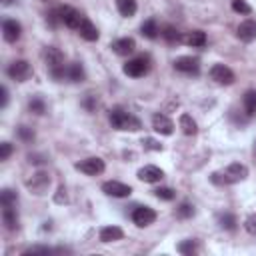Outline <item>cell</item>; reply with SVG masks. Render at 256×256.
Returning <instances> with one entry per match:
<instances>
[{
  "label": "cell",
  "mask_w": 256,
  "mask_h": 256,
  "mask_svg": "<svg viewBox=\"0 0 256 256\" xmlns=\"http://www.w3.org/2000/svg\"><path fill=\"white\" fill-rule=\"evenodd\" d=\"M42 58H44V62H46V68H48L50 76H52L54 80H64L68 66H64V56H62V52H60L58 48H54V46H46L44 52H42Z\"/></svg>",
  "instance_id": "6da1fadb"
},
{
  "label": "cell",
  "mask_w": 256,
  "mask_h": 256,
  "mask_svg": "<svg viewBox=\"0 0 256 256\" xmlns=\"http://www.w3.org/2000/svg\"><path fill=\"white\" fill-rule=\"evenodd\" d=\"M108 120H110L112 128H116V130H130V132H136V130L142 128L140 120H138L134 114H130V112H126L124 108H120V106L110 110Z\"/></svg>",
  "instance_id": "7a4b0ae2"
},
{
  "label": "cell",
  "mask_w": 256,
  "mask_h": 256,
  "mask_svg": "<svg viewBox=\"0 0 256 256\" xmlns=\"http://www.w3.org/2000/svg\"><path fill=\"white\" fill-rule=\"evenodd\" d=\"M56 12H58V18H60V22L64 24V26H68V28H74V30H78L80 28V24H82V14L76 10V8H72V6H58L56 8Z\"/></svg>",
  "instance_id": "3957f363"
},
{
  "label": "cell",
  "mask_w": 256,
  "mask_h": 256,
  "mask_svg": "<svg viewBox=\"0 0 256 256\" xmlns=\"http://www.w3.org/2000/svg\"><path fill=\"white\" fill-rule=\"evenodd\" d=\"M8 76L16 82H26L30 76H32V66L28 60H14L10 66H8Z\"/></svg>",
  "instance_id": "277c9868"
},
{
  "label": "cell",
  "mask_w": 256,
  "mask_h": 256,
  "mask_svg": "<svg viewBox=\"0 0 256 256\" xmlns=\"http://www.w3.org/2000/svg\"><path fill=\"white\" fill-rule=\"evenodd\" d=\"M148 68H150V64H148V58L146 56H136V58H132V60H128L126 64H124V74L126 76H132V78H140V76H144L146 72H148Z\"/></svg>",
  "instance_id": "5b68a950"
},
{
  "label": "cell",
  "mask_w": 256,
  "mask_h": 256,
  "mask_svg": "<svg viewBox=\"0 0 256 256\" xmlns=\"http://www.w3.org/2000/svg\"><path fill=\"white\" fill-rule=\"evenodd\" d=\"M248 176V168L244 166V164H240V162H232L226 170H224V174H222V184H234V182H240V180H244Z\"/></svg>",
  "instance_id": "8992f818"
},
{
  "label": "cell",
  "mask_w": 256,
  "mask_h": 256,
  "mask_svg": "<svg viewBox=\"0 0 256 256\" xmlns=\"http://www.w3.org/2000/svg\"><path fill=\"white\" fill-rule=\"evenodd\" d=\"M48 186H50V174H46V172H36V174H32V178L26 180V188L38 196L44 194L48 190Z\"/></svg>",
  "instance_id": "52a82bcc"
},
{
  "label": "cell",
  "mask_w": 256,
  "mask_h": 256,
  "mask_svg": "<svg viewBox=\"0 0 256 256\" xmlns=\"http://www.w3.org/2000/svg\"><path fill=\"white\" fill-rule=\"evenodd\" d=\"M210 78L216 82V84H222V86H230L236 78H234V72L228 68V66H224V64H214L212 68H210Z\"/></svg>",
  "instance_id": "ba28073f"
},
{
  "label": "cell",
  "mask_w": 256,
  "mask_h": 256,
  "mask_svg": "<svg viewBox=\"0 0 256 256\" xmlns=\"http://www.w3.org/2000/svg\"><path fill=\"white\" fill-rule=\"evenodd\" d=\"M104 168H106L104 160L102 158H96V156L86 158V160H82V162L76 164V170H80V172H84L88 176H98V174L104 172Z\"/></svg>",
  "instance_id": "9c48e42d"
},
{
  "label": "cell",
  "mask_w": 256,
  "mask_h": 256,
  "mask_svg": "<svg viewBox=\"0 0 256 256\" xmlns=\"http://www.w3.org/2000/svg\"><path fill=\"white\" fill-rule=\"evenodd\" d=\"M102 192L112 196V198H126L132 194V188L124 182H118V180H108L102 184Z\"/></svg>",
  "instance_id": "30bf717a"
},
{
  "label": "cell",
  "mask_w": 256,
  "mask_h": 256,
  "mask_svg": "<svg viewBox=\"0 0 256 256\" xmlns=\"http://www.w3.org/2000/svg\"><path fill=\"white\" fill-rule=\"evenodd\" d=\"M156 220V212L150 208V206H138V208H134V212H132V222L136 224V226H148V224H152Z\"/></svg>",
  "instance_id": "8fae6325"
},
{
  "label": "cell",
  "mask_w": 256,
  "mask_h": 256,
  "mask_svg": "<svg viewBox=\"0 0 256 256\" xmlns=\"http://www.w3.org/2000/svg\"><path fill=\"white\" fill-rule=\"evenodd\" d=\"M2 36H4V40L6 42H16L20 36H22V26H20V22H16V20H12V18H6L4 22H2Z\"/></svg>",
  "instance_id": "7c38bea8"
},
{
  "label": "cell",
  "mask_w": 256,
  "mask_h": 256,
  "mask_svg": "<svg viewBox=\"0 0 256 256\" xmlns=\"http://www.w3.org/2000/svg\"><path fill=\"white\" fill-rule=\"evenodd\" d=\"M174 68L178 72H184V74H198L200 72V60L194 56H180L174 62Z\"/></svg>",
  "instance_id": "4fadbf2b"
},
{
  "label": "cell",
  "mask_w": 256,
  "mask_h": 256,
  "mask_svg": "<svg viewBox=\"0 0 256 256\" xmlns=\"http://www.w3.org/2000/svg\"><path fill=\"white\" fill-rule=\"evenodd\" d=\"M152 128H154V132H158V134H164V136H170L172 132H174V122L166 116V114H154L152 116Z\"/></svg>",
  "instance_id": "5bb4252c"
},
{
  "label": "cell",
  "mask_w": 256,
  "mask_h": 256,
  "mask_svg": "<svg viewBox=\"0 0 256 256\" xmlns=\"http://www.w3.org/2000/svg\"><path fill=\"white\" fill-rule=\"evenodd\" d=\"M138 178H140L142 182L154 184V182H160V180L164 178V172H162L158 166L148 164V166H144V168H140V170H138Z\"/></svg>",
  "instance_id": "9a60e30c"
},
{
  "label": "cell",
  "mask_w": 256,
  "mask_h": 256,
  "mask_svg": "<svg viewBox=\"0 0 256 256\" xmlns=\"http://www.w3.org/2000/svg\"><path fill=\"white\" fill-rule=\"evenodd\" d=\"M118 56H128V54H132L134 50H136V42H134V38H118V40H114L112 42V46H110Z\"/></svg>",
  "instance_id": "2e32d148"
},
{
  "label": "cell",
  "mask_w": 256,
  "mask_h": 256,
  "mask_svg": "<svg viewBox=\"0 0 256 256\" xmlns=\"http://www.w3.org/2000/svg\"><path fill=\"white\" fill-rule=\"evenodd\" d=\"M2 220H4V226H6L8 230H16V228H18L16 204H2Z\"/></svg>",
  "instance_id": "e0dca14e"
},
{
  "label": "cell",
  "mask_w": 256,
  "mask_h": 256,
  "mask_svg": "<svg viewBox=\"0 0 256 256\" xmlns=\"http://www.w3.org/2000/svg\"><path fill=\"white\" fill-rule=\"evenodd\" d=\"M236 34H238V38H240L242 42H252V40H256V22H254V20H244V22L238 26Z\"/></svg>",
  "instance_id": "ac0fdd59"
},
{
  "label": "cell",
  "mask_w": 256,
  "mask_h": 256,
  "mask_svg": "<svg viewBox=\"0 0 256 256\" xmlns=\"http://www.w3.org/2000/svg\"><path fill=\"white\" fill-rule=\"evenodd\" d=\"M78 34H80L84 40H88V42H94V40H98V36H100L98 28H96L86 16L82 18V24H80V28H78Z\"/></svg>",
  "instance_id": "d6986e66"
},
{
  "label": "cell",
  "mask_w": 256,
  "mask_h": 256,
  "mask_svg": "<svg viewBox=\"0 0 256 256\" xmlns=\"http://www.w3.org/2000/svg\"><path fill=\"white\" fill-rule=\"evenodd\" d=\"M122 236H124V232H122V228H118V226H104V228L100 230V240H102V242L122 240Z\"/></svg>",
  "instance_id": "ffe728a7"
},
{
  "label": "cell",
  "mask_w": 256,
  "mask_h": 256,
  "mask_svg": "<svg viewBox=\"0 0 256 256\" xmlns=\"http://www.w3.org/2000/svg\"><path fill=\"white\" fill-rule=\"evenodd\" d=\"M84 76H86V74H84V68H82L80 62L68 64V68H66V78H68L70 82H82Z\"/></svg>",
  "instance_id": "44dd1931"
},
{
  "label": "cell",
  "mask_w": 256,
  "mask_h": 256,
  "mask_svg": "<svg viewBox=\"0 0 256 256\" xmlns=\"http://www.w3.org/2000/svg\"><path fill=\"white\" fill-rule=\"evenodd\" d=\"M162 38L168 42V44H178L180 40H182V34H180V30L176 28V26H172V24H166L164 28H162Z\"/></svg>",
  "instance_id": "7402d4cb"
},
{
  "label": "cell",
  "mask_w": 256,
  "mask_h": 256,
  "mask_svg": "<svg viewBox=\"0 0 256 256\" xmlns=\"http://www.w3.org/2000/svg\"><path fill=\"white\" fill-rule=\"evenodd\" d=\"M180 128H182V132L186 134V136H194L196 132H198V126H196V122H194V118L190 116V114H180Z\"/></svg>",
  "instance_id": "603a6c76"
},
{
  "label": "cell",
  "mask_w": 256,
  "mask_h": 256,
  "mask_svg": "<svg viewBox=\"0 0 256 256\" xmlns=\"http://www.w3.org/2000/svg\"><path fill=\"white\" fill-rule=\"evenodd\" d=\"M186 44L192 46V48H202L206 44V34L202 30H192L186 36Z\"/></svg>",
  "instance_id": "cb8c5ba5"
},
{
  "label": "cell",
  "mask_w": 256,
  "mask_h": 256,
  "mask_svg": "<svg viewBox=\"0 0 256 256\" xmlns=\"http://www.w3.org/2000/svg\"><path fill=\"white\" fill-rule=\"evenodd\" d=\"M116 6H118V12L122 16H126V18L134 16L136 14V8H138L136 0H116Z\"/></svg>",
  "instance_id": "d4e9b609"
},
{
  "label": "cell",
  "mask_w": 256,
  "mask_h": 256,
  "mask_svg": "<svg viewBox=\"0 0 256 256\" xmlns=\"http://www.w3.org/2000/svg\"><path fill=\"white\" fill-rule=\"evenodd\" d=\"M244 102V110L248 116H256V90H248L242 98Z\"/></svg>",
  "instance_id": "484cf974"
},
{
  "label": "cell",
  "mask_w": 256,
  "mask_h": 256,
  "mask_svg": "<svg viewBox=\"0 0 256 256\" xmlns=\"http://www.w3.org/2000/svg\"><path fill=\"white\" fill-rule=\"evenodd\" d=\"M140 32H142V36H146V38H150V40H154L156 36H158V24H156V20L154 18H150V20H146L142 26H140Z\"/></svg>",
  "instance_id": "4316f807"
},
{
  "label": "cell",
  "mask_w": 256,
  "mask_h": 256,
  "mask_svg": "<svg viewBox=\"0 0 256 256\" xmlns=\"http://www.w3.org/2000/svg\"><path fill=\"white\" fill-rule=\"evenodd\" d=\"M178 252H180V254H186V256L196 254V252H198L196 240H184V242H180V244H178Z\"/></svg>",
  "instance_id": "83f0119b"
},
{
  "label": "cell",
  "mask_w": 256,
  "mask_h": 256,
  "mask_svg": "<svg viewBox=\"0 0 256 256\" xmlns=\"http://www.w3.org/2000/svg\"><path fill=\"white\" fill-rule=\"evenodd\" d=\"M218 222H220V226L226 228V230H234V228H236V218H234V214L224 212V214H220Z\"/></svg>",
  "instance_id": "f1b7e54d"
},
{
  "label": "cell",
  "mask_w": 256,
  "mask_h": 256,
  "mask_svg": "<svg viewBox=\"0 0 256 256\" xmlns=\"http://www.w3.org/2000/svg\"><path fill=\"white\" fill-rule=\"evenodd\" d=\"M0 202H2V204H18V196H16L14 190L4 188L2 194H0Z\"/></svg>",
  "instance_id": "f546056e"
},
{
  "label": "cell",
  "mask_w": 256,
  "mask_h": 256,
  "mask_svg": "<svg viewBox=\"0 0 256 256\" xmlns=\"http://www.w3.org/2000/svg\"><path fill=\"white\" fill-rule=\"evenodd\" d=\"M28 108H30L34 114H44V112H46V104H44L42 98H32L30 104H28Z\"/></svg>",
  "instance_id": "4dcf8cb0"
},
{
  "label": "cell",
  "mask_w": 256,
  "mask_h": 256,
  "mask_svg": "<svg viewBox=\"0 0 256 256\" xmlns=\"http://www.w3.org/2000/svg\"><path fill=\"white\" fill-rule=\"evenodd\" d=\"M154 194H156V198H160V200H172L176 194H174V190L172 188H168V186H162V188H156L154 190Z\"/></svg>",
  "instance_id": "1f68e13d"
},
{
  "label": "cell",
  "mask_w": 256,
  "mask_h": 256,
  "mask_svg": "<svg viewBox=\"0 0 256 256\" xmlns=\"http://www.w3.org/2000/svg\"><path fill=\"white\" fill-rule=\"evenodd\" d=\"M56 250L54 248H48V246H32L28 250H24V256H34V254H54Z\"/></svg>",
  "instance_id": "d6a6232c"
},
{
  "label": "cell",
  "mask_w": 256,
  "mask_h": 256,
  "mask_svg": "<svg viewBox=\"0 0 256 256\" xmlns=\"http://www.w3.org/2000/svg\"><path fill=\"white\" fill-rule=\"evenodd\" d=\"M232 10L238 14H250L252 8L246 4V0H232Z\"/></svg>",
  "instance_id": "836d02e7"
},
{
  "label": "cell",
  "mask_w": 256,
  "mask_h": 256,
  "mask_svg": "<svg viewBox=\"0 0 256 256\" xmlns=\"http://www.w3.org/2000/svg\"><path fill=\"white\" fill-rule=\"evenodd\" d=\"M18 136H20L24 142H32V140H34V130L28 128V126H20V128H18Z\"/></svg>",
  "instance_id": "e575fe53"
},
{
  "label": "cell",
  "mask_w": 256,
  "mask_h": 256,
  "mask_svg": "<svg viewBox=\"0 0 256 256\" xmlns=\"http://www.w3.org/2000/svg\"><path fill=\"white\" fill-rule=\"evenodd\" d=\"M12 154V144L10 142H2L0 144V160H8Z\"/></svg>",
  "instance_id": "d590c367"
},
{
  "label": "cell",
  "mask_w": 256,
  "mask_h": 256,
  "mask_svg": "<svg viewBox=\"0 0 256 256\" xmlns=\"http://www.w3.org/2000/svg\"><path fill=\"white\" fill-rule=\"evenodd\" d=\"M192 214H194V208H192L190 204H186V202L180 204V208H178V216H180V218H188V216H192Z\"/></svg>",
  "instance_id": "8d00e7d4"
},
{
  "label": "cell",
  "mask_w": 256,
  "mask_h": 256,
  "mask_svg": "<svg viewBox=\"0 0 256 256\" xmlns=\"http://www.w3.org/2000/svg\"><path fill=\"white\" fill-rule=\"evenodd\" d=\"M244 228H246L250 234H256V214H252V216H248V218H246Z\"/></svg>",
  "instance_id": "74e56055"
},
{
  "label": "cell",
  "mask_w": 256,
  "mask_h": 256,
  "mask_svg": "<svg viewBox=\"0 0 256 256\" xmlns=\"http://www.w3.org/2000/svg\"><path fill=\"white\" fill-rule=\"evenodd\" d=\"M142 144H144L146 148H150V150H162V144H158V142L152 140V138H144Z\"/></svg>",
  "instance_id": "f35d334b"
},
{
  "label": "cell",
  "mask_w": 256,
  "mask_h": 256,
  "mask_svg": "<svg viewBox=\"0 0 256 256\" xmlns=\"http://www.w3.org/2000/svg\"><path fill=\"white\" fill-rule=\"evenodd\" d=\"M2 102H0V108H6V104H8V90H6V86H2Z\"/></svg>",
  "instance_id": "ab89813d"
},
{
  "label": "cell",
  "mask_w": 256,
  "mask_h": 256,
  "mask_svg": "<svg viewBox=\"0 0 256 256\" xmlns=\"http://www.w3.org/2000/svg\"><path fill=\"white\" fill-rule=\"evenodd\" d=\"M12 2H14V0H2V4H4V6H10Z\"/></svg>",
  "instance_id": "60d3db41"
}]
</instances>
